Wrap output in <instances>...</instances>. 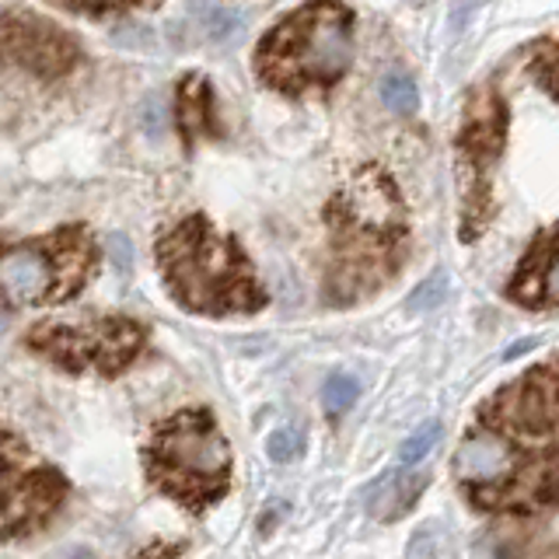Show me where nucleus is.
<instances>
[{
    "label": "nucleus",
    "instance_id": "f257e3e1",
    "mask_svg": "<svg viewBox=\"0 0 559 559\" xmlns=\"http://www.w3.org/2000/svg\"><path fill=\"white\" fill-rule=\"evenodd\" d=\"M454 479L489 514L559 507V357L493 392L454 451Z\"/></svg>",
    "mask_w": 559,
    "mask_h": 559
},
{
    "label": "nucleus",
    "instance_id": "f03ea898",
    "mask_svg": "<svg viewBox=\"0 0 559 559\" xmlns=\"http://www.w3.org/2000/svg\"><path fill=\"white\" fill-rule=\"evenodd\" d=\"M329 270L325 297L354 305L392 280L409 252L402 192L381 168L354 171L325 206Z\"/></svg>",
    "mask_w": 559,
    "mask_h": 559
},
{
    "label": "nucleus",
    "instance_id": "7ed1b4c3",
    "mask_svg": "<svg viewBox=\"0 0 559 559\" xmlns=\"http://www.w3.org/2000/svg\"><path fill=\"white\" fill-rule=\"evenodd\" d=\"M157 270L175 301L197 314H255L266 305L249 255L203 214L157 238Z\"/></svg>",
    "mask_w": 559,
    "mask_h": 559
},
{
    "label": "nucleus",
    "instance_id": "20e7f679",
    "mask_svg": "<svg viewBox=\"0 0 559 559\" xmlns=\"http://www.w3.org/2000/svg\"><path fill=\"white\" fill-rule=\"evenodd\" d=\"M354 60V11L340 0H311L276 22L255 46L259 81L284 95L332 87Z\"/></svg>",
    "mask_w": 559,
    "mask_h": 559
},
{
    "label": "nucleus",
    "instance_id": "39448f33",
    "mask_svg": "<svg viewBox=\"0 0 559 559\" xmlns=\"http://www.w3.org/2000/svg\"><path fill=\"white\" fill-rule=\"evenodd\" d=\"M144 468L154 489L186 511H203L231 486V448L214 413L182 409L151 433Z\"/></svg>",
    "mask_w": 559,
    "mask_h": 559
},
{
    "label": "nucleus",
    "instance_id": "423d86ee",
    "mask_svg": "<svg viewBox=\"0 0 559 559\" xmlns=\"http://www.w3.org/2000/svg\"><path fill=\"white\" fill-rule=\"evenodd\" d=\"M98 270V249L81 224H63L52 235L4 249L8 305H60L84 290Z\"/></svg>",
    "mask_w": 559,
    "mask_h": 559
},
{
    "label": "nucleus",
    "instance_id": "0eeeda50",
    "mask_svg": "<svg viewBox=\"0 0 559 559\" xmlns=\"http://www.w3.org/2000/svg\"><path fill=\"white\" fill-rule=\"evenodd\" d=\"M147 329L122 319V314H109V319H87L81 325L70 322H43L35 325L25 343L35 349L39 357L60 364L63 371L81 374V371H95V374H119L133 364V357L144 349Z\"/></svg>",
    "mask_w": 559,
    "mask_h": 559
},
{
    "label": "nucleus",
    "instance_id": "6e6552de",
    "mask_svg": "<svg viewBox=\"0 0 559 559\" xmlns=\"http://www.w3.org/2000/svg\"><path fill=\"white\" fill-rule=\"evenodd\" d=\"M67 500V479L57 468L32 462L25 444L4 430V468H0V532L22 538L46 528Z\"/></svg>",
    "mask_w": 559,
    "mask_h": 559
},
{
    "label": "nucleus",
    "instance_id": "1a4fd4ad",
    "mask_svg": "<svg viewBox=\"0 0 559 559\" xmlns=\"http://www.w3.org/2000/svg\"><path fill=\"white\" fill-rule=\"evenodd\" d=\"M4 52L8 60L32 70L35 78H63L67 70L78 63V43L57 25H49L46 17L35 14H4Z\"/></svg>",
    "mask_w": 559,
    "mask_h": 559
},
{
    "label": "nucleus",
    "instance_id": "9d476101",
    "mask_svg": "<svg viewBox=\"0 0 559 559\" xmlns=\"http://www.w3.org/2000/svg\"><path fill=\"white\" fill-rule=\"evenodd\" d=\"M507 294L524 308L559 311V221L532 241V249L518 262Z\"/></svg>",
    "mask_w": 559,
    "mask_h": 559
},
{
    "label": "nucleus",
    "instance_id": "9b49d317",
    "mask_svg": "<svg viewBox=\"0 0 559 559\" xmlns=\"http://www.w3.org/2000/svg\"><path fill=\"white\" fill-rule=\"evenodd\" d=\"M507 136V105L500 95L483 92L476 102H468L465 127L459 136V171L486 175V168L497 162Z\"/></svg>",
    "mask_w": 559,
    "mask_h": 559
},
{
    "label": "nucleus",
    "instance_id": "f8f14e48",
    "mask_svg": "<svg viewBox=\"0 0 559 559\" xmlns=\"http://www.w3.org/2000/svg\"><path fill=\"white\" fill-rule=\"evenodd\" d=\"M430 476L424 468H399V472H389V476H381L371 493H367V514L374 521H399L413 511V503L419 500V493L427 489Z\"/></svg>",
    "mask_w": 559,
    "mask_h": 559
},
{
    "label": "nucleus",
    "instance_id": "ddd939ff",
    "mask_svg": "<svg viewBox=\"0 0 559 559\" xmlns=\"http://www.w3.org/2000/svg\"><path fill=\"white\" fill-rule=\"evenodd\" d=\"M179 127L192 147L203 133H214V92L203 74H192L179 87Z\"/></svg>",
    "mask_w": 559,
    "mask_h": 559
},
{
    "label": "nucleus",
    "instance_id": "4468645a",
    "mask_svg": "<svg viewBox=\"0 0 559 559\" xmlns=\"http://www.w3.org/2000/svg\"><path fill=\"white\" fill-rule=\"evenodd\" d=\"M189 17L197 22V32L203 35V39L217 43V46L238 43L241 32H245V17L238 11L210 4V0H189Z\"/></svg>",
    "mask_w": 559,
    "mask_h": 559
},
{
    "label": "nucleus",
    "instance_id": "2eb2a0df",
    "mask_svg": "<svg viewBox=\"0 0 559 559\" xmlns=\"http://www.w3.org/2000/svg\"><path fill=\"white\" fill-rule=\"evenodd\" d=\"M528 70H532V78H535V84L542 87V92L559 102V43H552V39L535 43Z\"/></svg>",
    "mask_w": 559,
    "mask_h": 559
},
{
    "label": "nucleus",
    "instance_id": "dca6fc26",
    "mask_svg": "<svg viewBox=\"0 0 559 559\" xmlns=\"http://www.w3.org/2000/svg\"><path fill=\"white\" fill-rule=\"evenodd\" d=\"M381 102L389 105L392 112L399 116H413L416 105H419V92H416V81L402 70H392V74L381 78Z\"/></svg>",
    "mask_w": 559,
    "mask_h": 559
},
{
    "label": "nucleus",
    "instance_id": "f3484780",
    "mask_svg": "<svg viewBox=\"0 0 559 559\" xmlns=\"http://www.w3.org/2000/svg\"><path fill=\"white\" fill-rule=\"evenodd\" d=\"M57 4L74 14L109 17V14H127V11H140V8H157L162 0H57Z\"/></svg>",
    "mask_w": 559,
    "mask_h": 559
},
{
    "label": "nucleus",
    "instance_id": "a211bd4d",
    "mask_svg": "<svg viewBox=\"0 0 559 559\" xmlns=\"http://www.w3.org/2000/svg\"><path fill=\"white\" fill-rule=\"evenodd\" d=\"M441 441V424L437 419H427L424 427H416L406 441H402V448H399V462L402 465H416V462H424L427 454L433 451V444Z\"/></svg>",
    "mask_w": 559,
    "mask_h": 559
},
{
    "label": "nucleus",
    "instance_id": "6ab92c4d",
    "mask_svg": "<svg viewBox=\"0 0 559 559\" xmlns=\"http://www.w3.org/2000/svg\"><path fill=\"white\" fill-rule=\"evenodd\" d=\"M357 395H360V384L349 378V374H332L322 384V406H325L329 416L346 413L357 402Z\"/></svg>",
    "mask_w": 559,
    "mask_h": 559
},
{
    "label": "nucleus",
    "instance_id": "aec40b11",
    "mask_svg": "<svg viewBox=\"0 0 559 559\" xmlns=\"http://www.w3.org/2000/svg\"><path fill=\"white\" fill-rule=\"evenodd\" d=\"M266 451H270V459L276 465H287V462H294L297 454L305 451V433L297 430V427H280V430L270 433Z\"/></svg>",
    "mask_w": 559,
    "mask_h": 559
},
{
    "label": "nucleus",
    "instance_id": "412c9836",
    "mask_svg": "<svg viewBox=\"0 0 559 559\" xmlns=\"http://www.w3.org/2000/svg\"><path fill=\"white\" fill-rule=\"evenodd\" d=\"M444 290H448V276L444 273H430L424 284L409 294V308L413 311H430V308H437L444 301Z\"/></svg>",
    "mask_w": 559,
    "mask_h": 559
},
{
    "label": "nucleus",
    "instance_id": "4be33fe9",
    "mask_svg": "<svg viewBox=\"0 0 559 559\" xmlns=\"http://www.w3.org/2000/svg\"><path fill=\"white\" fill-rule=\"evenodd\" d=\"M109 255L116 262V270L127 273L130 270V262H133V245L122 238V235H109Z\"/></svg>",
    "mask_w": 559,
    "mask_h": 559
},
{
    "label": "nucleus",
    "instance_id": "5701e85b",
    "mask_svg": "<svg viewBox=\"0 0 559 559\" xmlns=\"http://www.w3.org/2000/svg\"><path fill=\"white\" fill-rule=\"evenodd\" d=\"M144 130L157 140V136H165V127H162V105H157L154 98L147 102V109H144Z\"/></svg>",
    "mask_w": 559,
    "mask_h": 559
}]
</instances>
